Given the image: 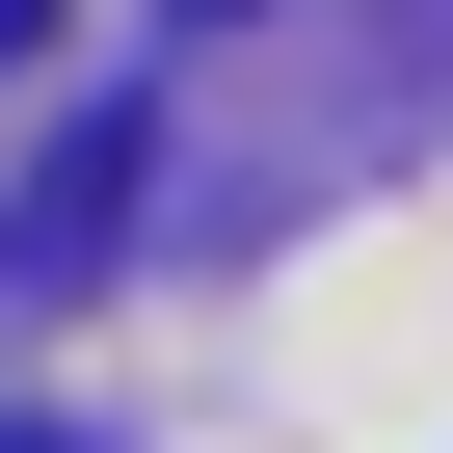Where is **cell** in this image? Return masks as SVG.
I'll list each match as a JSON object with an SVG mask.
<instances>
[{
	"label": "cell",
	"mask_w": 453,
	"mask_h": 453,
	"mask_svg": "<svg viewBox=\"0 0 453 453\" xmlns=\"http://www.w3.org/2000/svg\"><path fill=\"white\" fill-rule=\"evenodd\" d=\"M0 453H54V426H0Z\"/></svg>",
	"instance_id": "3957f363"
},
{
	"label": "cell",
	"mask_w": 453,
	"mask_h": 453,
	"mask_svg": "<svg viewBox=\"0 0 453 453\" xmlns=\"http://www.w3.org/2000/svg\"><path fill=\"white\" fill-rule=\"evenodd\" d=\"M27 27H54V0H0V54H27Z\"/></svg>",
	"instance_id": "7a4b0ae2"
},
{
	"label": "cell",
	"mask_w": 453,
	"mask_h": 453,
	"mask_svg": "<svg viewBox=\"0 0 453 453\" xmlns=\"http://www.w3.org/2000/svg\"><path fill=\"white\" fill-rule=\"evenodd\" d=\"M134 187H160V134H134V107H81V134L27 160V267H107V241H134Z\"/></svg>",
	"instance_id": "6da1fadb"
},
{
	"label": "cell",
	"mask_w": 453,
	"mask_h": 453,
	"mask_svg": "<svg viewBox=\"0 0 453 453\" xmlns=\"http://www.w3.org/2000/svg\"><path fill=\"white\" fill-rule=\"evenodd\" d=\"M187 27H213V0H187Z\"/></svg>",
	"instance_id": "277c9868"
}]
</instances>
